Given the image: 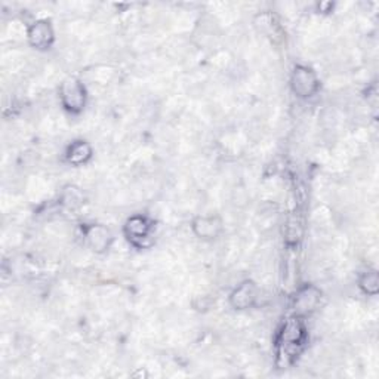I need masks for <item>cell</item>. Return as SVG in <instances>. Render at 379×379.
I'll return each mask as SVG.
<instances>
[{
	"label": "cell",
	"instance_id": "1",
	"mask_svg": "<svg viewBox=\"0 0 379 379\" xmlns=\"http://www.w3.org/2000/svg\"><path fill=\"white\" fill-rule=\"evenodd\" d=\"M307 339L305 326L300 317L289 319L278 335V356L290 361L302 350Z\"/></svg>",
	"mask_w": 379,
	"mask_h": 379
},
{
	"label": "cell",
	"instance_id": "2",
	"mask_svg": "<svg viewBox=\"0 0 379 379\" xmlns=\"http://www.w3.org/2000/svg\"><path fill=\"white\" fill-rule=\"evenodd\" d=\"M290 88L300 98L315 96L320 88V80L316 72L307 65H296L290 76Z\"/></svg>",
	"mask_w": 379,
	"mask_h": 379
},
{
	"label": "cell",
	"instance_id": "3",
	"mask_svg": "<svg viewBox=\"0 0 379 379\" xmlns=\"http://www.w3.org/2000/svg\"><path fill=\"white\" fill-rule=\"evenodd\" d=\"M60 98L65 110L73 114H77L86 106V89L84 84H80L77 79L70 77L62 81L60 89Z\"/></svg>",
	"mask_w": 379,
	"mask_h": 379
},
{
	"label": "cell",
	"instance_id": "4",
	"mask_svg": "<svg viewBox=\"0 0 379 379\" xmlns=\"http://www.w3.org/2000/svg\"><path fill=\"white\" fill-rule=\"evenodd\" d=\"M259 289L258 285L252 280H244L230 295V305L234 310H249L252 308L258 301Z\"/></svg>",
	"mask_w": 379,
	"mask_h": 379
},
{
	"label": "cell",
	"instance_id": "5",
	"mask_svg": "<svg viewBox=\"0 0 379 379\" xmlns=\"http://www.w3.org/2000/svg\"><path fill=\"white\" fill-rule=\"evenodd\" d=\"M152 232L153 224L144 215L130 217L125 224V234L128 240L135 246H142V243L150 237Z\"/></svg>",
	"mask_w": 379,
	"mask_h": 379
},
{
	"label": "cell",
	"instance_id": "6",
	"mask_svg": "<svg viewBox=\"0 0 379 379\" xmlns=\"http://www.w3.org/2000/svg\"><path fill=\"white\" fill-rule=\"evenodd\" d=\"M322 292L316 288L307 285L296 293L293 300V310L296 312V316H305L308 312L315 311L320 302Z\"/></svg>",
	"mask_w": 379,
	"mask_h": 379
},
{
	"label": "cell",
	"instance_id": "7",
	"mask_svg": "<svg viewBox=\"0 0 379 379\" xmlns=\"http://www.w3.org/2000/svg\"><path fill=\"white\" fill-rule=\"evenodd\" d=\"M27 38H28V42L33 47L47 49V47L52 46L55 35H54L52 26L49 24L47 21L40 20V21H36L35 24L30 26Z\"/></svg>",
	"mask_w": 379,
	"mask_h": 379
},
{
	"label": "cell",
	"instance_id": "8",
	"mask_svg": "<svg viewBox=\"0 0 379 379\" xmlns=\"http://www.w3.org/2000/svg\"><path fill=\"white\" fill-rule=\"evenodd\" d=\"M193 233L202 240H213L222 232V221L218 217H197L193 221Z\"/></svg>",
	"mask_w": 379,
	"mask_h": 379
},
{
	"label": "cell",
	"instance_id": "9",
	"mask_svg": "<svg viewBox=\"0 0 379 379\" xmlns=\"http://www.w3.org/2000/svg\"><path fill=\"white\" fill-rule=\"evenodd\" d=\"M86 240L94 252H106L113 242V234L104 225L94 224L86 230Z\"/></svg>",
	"mask_w": 379,
	"mask_h": 379
},
{
	"label": "cell",
	"instance_id": "10",
	"mask_svg": "<svg viewBox=\"0 0 379 379\" xmlns=\"http://www.w3.org/2000/svg\"><path fill=\"white\" fill-rule=\"evenodd\" d=\"M92 157V147L86 141H74L65 153V159L74 166H81L91 160Z\"/></svg>",
	"mask_w": 379,
	"mask_h": 379
},
{
	"label": "cell",
	"instance_id": "11",
	"mask_svg": "<svg viewBox=\"0 0 379 379\" xmlns=\"http://www.w3.org/2000/svg\"><path fill=\"white\" fill-rule=\"evenodd\" d=\"M84 203H85V197L77 187L69 186L64 188V193H62L64 206H67L69 209H79Z\"/></svg>",
	"mask_w": 379,
	"mask_h": 379
},
{
	"label": "cell",
	"instance_id": "12",
	"mask_svg": "<svg viewBox=\"0 0 379 379\" xmlns=\"http://www.w3.org/2000/svg\"><path fill=\"white\" fill-rule=\"evenodd\" d=\"M358 288L366 295H376L379 290V277L376 271H366L358 278Z\"/></svg>",
	"mask_w": 379,
	"mask_h": 379
}]
</instances>
